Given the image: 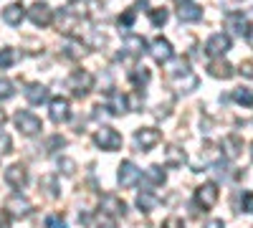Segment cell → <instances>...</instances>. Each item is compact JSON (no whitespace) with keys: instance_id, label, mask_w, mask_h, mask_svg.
<instances>
[{"instance_id":"1","label":"cell","mask_w":253,"mask_h":228,"mask_svg":"<svg viewBox=\"0 0 253 228\" xmlns=\"http://www.w3.org/2000/svg\"><path fill=\"white\" fill-rule=\"evenodd\" d=\"M94 87V76L89 74V71H74L71 76H69V89L76 94V96H86L89 94V89Z\"/></svg>"},{"instance_id":"2","label":"cell","mask_w":253,"mask_h":228,"mask_svg":"<svg viewBox=\"0 0 253 228\" xmlns=\"http://www.w3.org/2000/svg\"><path fill=\"white\" fill-rule=\"evenodd\" d=\"M15 127L23 132V135L33 137V135H38L41 130H43V124H41V119L33 112H18L15 114Z\"/></svg>"},{"instance_id":"3","label":"cell","mask_w":253,"mask_h":228,"mask_svg":"<svg viewBox=\"0 0 253 228\" xmlns=\"http://www.w3.org/2000/svg\"><path fill=\"white\" fill-rule=\"evenodd\" d=\"M94 142L99 144L101 150H119L122 147V135L117 132V130H112V127H101L96 135H94Z\"/></svg>"},{"instance_id":"4","label":"cell","mask_w":253,"mask_h":228,"mask_svg":"<svg viewBox=\"0 0 253 228\" xmlns=\"http://www.w3.org/2000/svg\"><path fill=\"white\" fill-rule=\"evenodd\" d=\"M160 139H162V135H160V130H155V127L137 130V135H134V144H137L139 152H150Z\"/></svg>"},{"instance_id":"5","label":"cell","mask_w":253,"mask_h":228,"mask_svg":"<svg viewBox=\"0 0 253 228\" xmlns=\"http://www.w3.org/2000/svg\"><path fill=\"white\" fill-rule=\"evenodd\" d=\"M195 203L200 205V208L210 211V208H213V205L218 203V185H215V182L200 185V188L195 190Z\"/></svg>"},{"instance_id":"6","label":"cell","mask_w":253,"mask_h":228,"mask_svg":"<svg viewBox=\"0 0 253 228\" xmlns=\"http://www.w3.org/2000/svg\"><path fill=\"white\" fill-rule=\"evenodd\" d=\"M230 51V36H225V33H213L208 41H205V53L208 56H223V53H228Z\"/></svg>"},{"instance_id":"7","label":"cell","mask_w":253,"mask_h":228,"mask_svg":"<svg viewBox=\"0 0 253 228\" xmlns=\"http://www.w3.org/2000/svg\"><path fill=\"white\" fill-rule=\"evenodd\" d=\"M117 180H119L122 188H132V185H137V180H139L137 165L129 162V160H124V162L119 165V175H117Z\"/></svg>"},{"instance_id":"8","label":"cell","mask_w":253,"mask_h":228,"mask_svg":"<svg viewBox=\"0 0 253 228\" xmlns=\"http://www.w3.org/2000/svg\"><path fill=\"white\" fill-rule=\"evenodd\" d=\"M172 46H170V41H165V38H155L152 41V46H150V56L157 61V64H167V61L172 58Z\"/></svg>"},{"instance_id":"9","label":"cell","mask_w":253,"mask_h":228,"mask_svg":"<svg viewBox=\"0 0 253 228\" xmlns=\"http://www.w3.org/2000/svg\"><path fill=\"white\" fill-rule=\"evenodd\" d=\"M5 182L10 185V188H26V182H28V170H26V165H10V168L5 170Z\"/></svg>"},{"instance_id":"10","label":"cell","mask_w":253,"mask_h":228,"mask_svg":"<svg viewBox=\"0 0 253 228\" xmlns=\"http://www.w3.org/2000/svg\"><path fill=\"white\" fill-rule=\"evenodd\" d=\"M69 117H71L69 99H63V96L51 99V119H53L56 124H61V122H69Z\"/></svg>"},{"instance_id":"11","label":"cell","mask_w":253,"mask_h":228,"mask_svg":"<svg viewBox=\"0 0 253 228\" xmlns=\"http://www.w3.org/2000/svg\"><path fill=\"white\" fill-rule=\"evenodd\" d=\"M28 15H31V20L36 26H48L51 23V18H53V13H51V8L46 5V3H33L31 5V10H28Z\"/></svg>"},{"instance_id":"12","label":"cell","mask_w":253,"mask_h":228,"mask_svg":"<svg viewBox=\"0 0 253 228\" xmlns=\"http://www.w3.org/2000/svg\"><path fill=\"white\" fill-rule=\"evenodd\" d=\"M5 211H10V216H15V218H26L31 213V203L20 195H10L5 203Z\"/></svg>"},{"instance_id":"13","label":"cell","mask_w":253,"mask_h":228,"mask_svg":"<svg viewBox=\"0 0 253 228\" xmlns=\"http://www.w3.org/2000/svg\"><path fill=\"white\" fill-rule=\"evenodd\" d=\"M177 18L182 20V23H195V20L203 18V8H198V5H193V3H180Z\"/></svg>"},{"instance_id":"14","label":"cell","mask_w":253,"mask_h":228,"mask_svg":"<svg viewBox=\"0 0 253 228\" xmlns=\"http://www.w3.org/2000/svg\"><path fill=\"white\" fill-rule=\"evenodd\" d=\"M101 211H107L109 216H124L126 213V205L117 195H104L101 198Z\"/></svg>"},{"instance_id":"15","label":"cell","mask_w":253,"mask_h":228,"mask_svg":"<svg viewBox=\"0 0 253 228\" xmlns=\"http://www.w3.org/2000/svg\"><path fill=\"white\" fill-rule=\"evenodd\" d=\"M107 109H109L112 114H124L126 109H129V101H126V96H124L122 91H109Z\"/></svg>"},{"instance_id":"16","label":"cell","mask_w":253,"mask_h":228,"mask_svg":"<svg viewBox=\"0 0 253 228\" xmlns=\"http://www.w3.org/2000/svg\"><path fill=\"white\" fill-rule=\"evenodd\" d=\"M225 20H228V28L233 31L236 36H246V33H248V28H251L243 13H228V18H225Z\"/></svg>"},{"instance_id":"17","label":"cell","mask_w":253,"mask_h":228,"mask_svg":"<svg viewBox=\"0 0 253 228\" xmlns=\"http://www.w3.org/2000/svg\"><path fill=\"white\" fill-rule=\"evenodd\" d=\"M208 74L213 79H230L233 76V66H230L228 61H223V58H215L213 64L208 66Z\"/></svg>"},{"instance_id":"18","label":"cell","mask_w":253,"mask_h":228,"mask_svg":"<svg viewBox=\"0 0 253 228\" xmlns=\"http://www.w3.org/2000/svg\"><path fill=\"white\" fill-rule=\"evenodd\" d=\"M23 18H26V10H23L20 3H13V5H8L3 10V20L8 26H20V23H23Z\"/></svg>"},{"instance_id":"19","label":"cell","mask_w":253,"mask_h":228,"mask_svg":"<svg viewBox=\"0 0 253 228\" xmlns=\"http://www.w3.org/2000/svg\"><path fill=\"white\" fill-rule=\"evenodd\" d=\"M26 99L31 101V104H43V101H48V89L43 84H28L26 87Z\"/></svg>"},{"instance_id":"20","label":"cell","mask_w":253,"mask_h":228,"mask_svg":"<svg viewBox=\"0 0 253 228\" xmlns=\"http://www.w3.org/2000/svg\"><path fill=\"white\" fill-rule=\"evenodd\" d=\"M157 203H160V198L155 195V193H150V190H142L139 195H137V205H139V211H152V208H157Z\"/></svg>"},{"instance_id":"21","label":"cell","mask_w":253,"mask_h":228,"mask_svg":"<svg viewBox=\"0 0 253 228\" xmlns=\"http://www.w3.org/2000/svg\"><path fill=\"white\" fill-rule=\"evenodd\" d=\"M241 147H243V142H241V137H236V135H230V137H225V139H223V150H225V155H228L230 160L238 157Z\"/></svg>"},{"instance_id":"22","label":"cell","mask_w":253,"mask_h":228,"mask_svg":"<svg viewBox=\"0 0 253 228\" xmlns=\"http://www.w3.org/2000/svg\"><path fill=\"white\" fill-rule=\"evenodd\" d=\"M144 46H147V44H144L142 36H126V38H124V48L129 51L132 56H139V53L144 51Z\"/></svg>"},{"instance_id":"23","label":"cell","mask_w":253,"mask_h":228,"mask_svg":"<svg viewBox=\"0 0 253 228\" xmlns=\"http://www.w3.org/2000/svg\"><path fill=\"white\" fill-rule=\"evenodd\" d=\"M165 165H170V168H182V165H185V152L177 147V144H172V147L167 150V160H165Z\"/></svg>"},{"instance_id":"24","label":"cell","mask_w":253,"mask_h":228,"mask_svg":"<svg viewBox=\"0 0 253 228\" xmlns=\"http://www.w3.org/2000/svg\"><path fill=\"white\" fill-rule=\"evenodd\" d=\"M144 182L147 185H162L165 182V170L160 168V165H152V168L144 173Z\"/></svg>"},{"instance_id":"25","label":"cell","mask_w":253,"mask_h":228,"mask_svg":"<svg viewBox=\"0 0 253 228\" xmlns=\"http://www.w3.org/2000/svg\"><path fill=\"white\" fill-rule=\"evenodd\" d=\"M233 99L238 101V104H243V107H251L253 104V89H236L233 91Z\"/></svg>"},{"instance_id":"26","label":"cell","mask_w":253,"mask_h":228,"mask_svg":"<svg viewBox=\"0 0 253 228\" xmlns=\"http://www.w3.org/2000/svg\"><path fill=\"white\" fill-rule=\"evenodd\" d=\"M15 58H18V53L13 48H3L0 51V69H10L15 64Z\"/></svg>"},{"instance_id":"27","label":"cell","mask_w":253,"mask_h":228,"mask_svg":"<svg viewBox=\"0 0 253 228\" xmlns=\"http://www.w3.org/2000/svg\"><path fill=\"white\" fill-rule=\"evenodd\" d=\"M13 94H15V89H13V81H10V79H0V101L10 99Z\"/></svg>"},{"instance_id":"28","label":"cell","mask_w":253,"mask_h":228,"mask_svg":"<svg viewBox=\"0 0 253 228\" xmlns=\"http://www.w3.org/2000/svg\"><path fill=\"white\" fill-rule=\"evenodd\" d=\"M134 18H137V8H129L126 13H122V15H119V26L129 28V26L134 23Z\"/></svg>"},{"instance_id":"29","label":"cell","mask_w":253,"mask_h":228,"mask_svg":"<svg viewBox=\"0 0 253 228\" xmlns=\"http://www.w3.org/2000/svg\"><path fill=\"white\" fill-rule=\"evenodd\" d=\"M150 18H152L155 26H165V23H167V10H165V8H155V10L150 13Z\"/></svg>"},{"instance_id":"30","label":"cell","mask_w":253,"mask_h":228,"mask_svg":"<svg viewBox=\"0 0 253 228\" xmlns=\"http://www.w3.org/2000/svg\"><path fill=\"white\" fill-rule=\"evenodd\" d=\"M132 79H134V84H137V87H139V84L144 87V84H147V81H150V71H147L144 66H142V69H134V74H132Z\"/></svg>"},{"instance_id":"31","label":"cell","mask_w":253,"mask_h":228,"mask_svg":"<svg viewBox=\"0 0 253 228\" xmlns=\"http://www.w3.org/2000/svg\"><path fill=\"white\" fill-rule=\"evenodd\" d=\"M241 205H243L246 213H253V193H251V190H246V193L241 195Z\"/></svg>"},{"instance_id":"32","label":"cell","mask_w":253,"mask_h":228,"mask_svg":"<svg viewBox=\"0 0 253 228\" xmlns=\"http://www.w3.org/2000/svg\"><path fill=\"white\" fill-rule=\"evenodd\" d=\"M41 185H43V188H48L46 193H48L51 198H53V195L58 193V190H56V178H53V175H48V178H43V180H41Z\"/></svg>"},{"instance_id":"33","label":"cell","mask_w":253,"mask_h":228,"mask_svg":"<svg viewBox=\"0 0 253 228\" xmlns=\"http://www.w3.org/2000/svg\"><path fill=\"white\" fill-rule=\"evenodd\" d=\"M96 223H99V228H117V221H114L109 213H101Z\"/></svg>"},{"instance_id":"34","label":"cell","mask_w":253,"mask_h":228,"mask_svg":"<svg viewBox=\"0 0 253 228\" xmlns=\"http://www.w3.org/2000/svg\"><path fill=\"white\" fill-rule=\"evenodd\" d=\"M162 228H185V223H182L180 216H170V218L162 223Z\"/></svg>"},{"instance_id":"35","label":"cell","mask_w":253,"mask_h":228,"mask_svg":"<svg viewBox=\"0 0 253 228\" xmlns=\"http://www.w3.org/2000/svg\"><path fill=\"white\" fill-rule=\"evenodd\" d=\"M46 228H69V226H66V221H63V218L51 216V218H46Z\"/></svg>"},{"instance_id":"36","label":"cell","mask_w":253,"mask_h":228,"mask_svg":"<svg viewBox=\"0 0 253 228\" xmlns=\"http://www.w3.org/2000/svg\"><path fill=\"white\" fill-rule=\"evenodd\" d=\"M10 152V135H0V155H8Z\"/></svg>"},{"instance_id":"37","label":"cell","mask_w":253,"mask_h":228,"mask_svg":"<svg viewBox=\"0 0 253 228\" xmlns=\"http://www.w3.org/2000/svg\"><path fill=\"white\" fill-rule=\"evenodd\" d=\"M58 165L63 168V173H66V175H71V173L76 170V162H74V160H69V157H63V160H61Z\"/></svg>"},{"instance_id":"38","label":"cell","mask_w":253,"mask_h":228,"mask_svg":"<svg viewBox=\"0 0 253 228\" xmlns=\"http://www.w3.org/2000/svg\"><path fill=\"white\" fill-rule=\"evenodd\" d=\"M241 74L246 79H253V64H251V61H243V64H241Z\"/></svg>"},{"instance_id":"39","label":"cell","mask_w":253,"mask_h":228,"mask_svg":"<svg viewBox=\"0 0 253 228\" xmlns=\"http://www.w3.org/2000/svg\"><path fill=\"white\" fill-rule=\"evenodd\" d=\"M0 228H10V216L5 211H0Z\"/></svg>"},{"instance_id":"40","label":"cell","mask_w":253,"mask_h":228,"mask_svg":"<svg viewBox=\"0 0 253 228\" xmlns=\"http://www.w3.org/2000/svg\"><path fill=\"white\" fill-rule=\"evenodd\" d=\"M205 228H225V226H223V221L213 218V221H208V223H205Z\"/></svg>"},{"instance_id":"41","label":"cell","mask_w":253,"mask_h":228,"mask_svg":"<svg viewBox=\"0 0 253 228\" xmlns=\"http://www.w3.org/2000/svg\"><path fill=\"white\" fill-rule=\"evenodd\" d=\"M246 38H248V44H251V48H253V26L248 28V33H246Z\"/></svg>"},{"instance_id":"42","label":"cell","mask_w":253,"mask_h":228,"mask_svg":"<svg viewBox=\"0 0 253 228\" xmlns=\"http://www.w3.org/2000/svg\"><path fill=\"white\" fill-rule=\"evenodd\" d=\"M3 124H5V112L0 109V127H3Z\"/></svg>"},{"instance_id":"43","label":"cell","mask_w":253,"mask_h":228,"mask_svg":"<svg viewBox=\"0 0 253 228\" xmlns=\"http://www.w3.org/2000/svg\"><path fill=\"white\" fill-rule=\"evenodd\" d=\"M251 157H253V144H251Z\"/></svg>"},{"instance_id":"44","label":"cell","mask_w":253,"mask_h":228,"mask_svg":"<svg viewBox=\"0 0 253 228\" xmlns=\"http://www.w3.org/2000/svg\"><path fill=\"white\" fill-rule=\"evenodd\" d=\"M180 3H187V0H180Z\"/></svg>"},{"instance_id":"45","label":"cell","mask_w":253,"mask_h":228,"mask_svg":"<svg viewBox=\"0 0 253 228\" xmlns=\"http://www.w3.org/2000/svg\"><path fill=\"white\" fill-rule=\"evenodd\" d=\"M71 3H74V0H71Z\"/></svg>"}]
</instances>
